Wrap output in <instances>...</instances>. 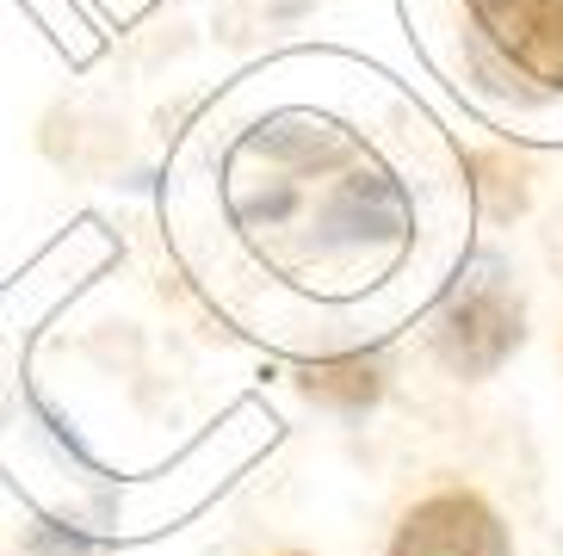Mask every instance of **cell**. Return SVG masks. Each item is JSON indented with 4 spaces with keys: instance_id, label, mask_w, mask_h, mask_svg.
<instances>
[{
    "instance_id": "obj_1",
    "label": "cell",
    "mask_w": 563,
    "mask_h": 556,
    "mask_svg": "<svg viewBox=\"0 0 563 556\" xmlns=\"http://www.w3.org/2000/svg\"><path fill=\"white\" fill-rule=\"evenodd\" d=\"M167 223L242 334L334 359L390 341L471 247V180L440 118L378 63L298 49L249 68L186 136Z\"/></svg>"
},
{
    "instance_id": "obj_2",
    "label": "cell",
    "mask_w": 563,
    "mask_h": 556,
    "mask_svg": "<svg viewBox=\"0 0 563 556\" xmlns=\"http://www.w3.org/2000/svg\"><path fill=\"white\" fill-rule=\"evenodd\" d=\"M440 81L520 143H563V0H402Z\"/></svg>"
},
{
    "instance_id": "obj_3",
    "label": "cell",
    "mask_w": 563,
    "mask_h": 556,
    "mask_svg": "<svg viewBox=\"0 0 563 556\" xmlns=\"http://www.w3.org/2000/svg\"><path fill=\"white\" fill-rule=\"evenodd\" d=\"M390 556H514V551H508V525L489 501L464 489H440V494H421L402 513Z\"/></svg>"
}]
</instances>
